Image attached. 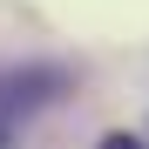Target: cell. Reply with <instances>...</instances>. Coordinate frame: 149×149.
I'll use <instances>...</instances> for the list:
<instances>
[{
	"mask_svg": "<svg viewBox=\"0 0 149 149\" xmlns=\"http://www.w3.org/2000/svg\"><path fill=\"white\" fill-rule=\"evenodd\" d=\"M54 88H61L54 68H47V74H7V81H0V109H41Z\"/></svg>",
	"mask_w": 149,
	"mask_h": 149,
	"instance_id": "6da1fadb",
	"label": "cell"
},
{
	"mask_svg": "<svg viewBox=\"0 0 149 149\" xmlns=\"http://www.w3.org/2000/svg\"><path fill=\"white\" fill-rule=\"evenodd\" d=\"M0 149H7V122H0Z\"/></svg>",
	"mask_w": 149,
	"mask_h": 149,
	"instance_id": "3957f363",
	"label": "cell"
},
{
	"mask_svg": "<svg viewBox=\"0 0 149 149\" xmlns=\"http://www.w3.org/2000/svg\"><path fill=\"white\" fill-rule=\"evenodd\" d=\"M102 149H142V142H136V136H109Z\"/></svg>",
	"mask_w": 149,
	"mask_h": 149,
	"instance_id": "7a4b0ae2",
	"label": "cell"
}]
</instances>
